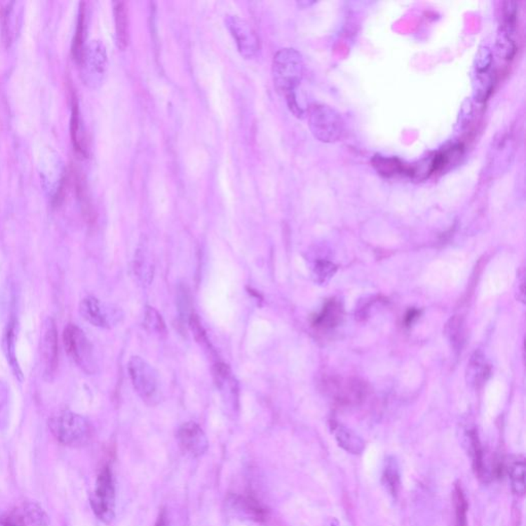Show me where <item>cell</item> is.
Segmentation results:
<instances>
[{
  "label": "cell",
  "mask_w": 526,
  "mask_h": 526,
  "mask_svg": "<svg viewBox=\"0 0 526 526\" xmlns=\"http://www.w3.org/2000/svg\"><path fill=\"white\" fill-rule=\"evenodd\" d=\"M304 64L302 54L294 48H283L275 55L273 79L275 87L287 98L295 96L304 77Z\"/></svg>",
  "instance_id": "6da1fadb"
},
{
  "label": "cell",
  "mask_w": 526,
  "mask_h": 526,
  "mask_svg": "<svg viewBox=\"0 0 526 526\" xmlns=\"http://www.w3.org/2000/svg\"><path fill=\"white\" fill-rule=\"evenodd\" d=\"M53 435L60 443L79 447L90 442L93 436L92 424L83 415L64 411L48 421Z\"/></svg>",
  "instance_id": "7a4b0ae2"
},
{
  "label": "cell",
  "mask_w": 526,
  "mask_h": 526,
  "mask_svg": "<svg viewBox=\"0 0 526 526\" xmlns=\"http://www.w3.org/2000/svg\"><path fill=\"white\" fill-rule=\"evenodd\" d=\"M128 372L137 395L148 405H156L161 401V391L156 369L147 360L134 356L128 363Z\"/></svg>",
  "instance_id": "3957f363"
},
{
  "label": "cell",
  "mask_w": 526,
  "mask_h": 526,
  "mask_svg": "<svg viewBox=\"0 0 526 526\" xmlns=\"http://www.w3.org/2000/svg\"><path fill=\"white\" fill-rule=\"evenodd\" d=\"M309 126L311 134L323 143L337 142L344 134V119L332 107L316 104L309 109Z\"/></svg>",
  "instance_id": "277c9868"
},
{
  "label": "cell",
  "mask_w": 526,
  "mask_h": 526,
  "mask_svg": "<svg viewBox=\"0 0 526 526\" xmlns=\"http://www.w3.org/2000/svg\"><path fill=\"white\" fill-rule=\"evenodd\" d=\"M63 342L68 356L77 366L88 375L97 371L94 348L83 330L74 324H68L64 329Z\"/></svg>",
  "instance_id": "5b68a950"
},
{
  "label": "cell",
  "mask_w": 526,
  "mask_h": 526,
  "mask_svg": "<svg viewBox=\"0 0 526 526\" xmlns=\"http://www.w3.org/2000/svg\"><path fill=\"white\" fill-rule=\"evenodd\" d=\"M79 313L90 325L101 329L119 326L125 316L121 307L101 302L95 296H87L81 300Z\"/></svg>",
  "instance_id": "8992f818"
},
{
  "label": "cell",
  "mask_w": 526,
  "mask_h": 526,
  "mask_svg": "<svg viewBox=\"0 0 526 526\" xmlns=\"http://www.w3.org/2000/svg\"><path fill=\"white\" fill-rule=\"evenodd\" d=\"M93 511L103 522H112L116 509V488L109 466H105L97 479L96 488L90 497Z\"/></svg>",
  "instance_id": "52a82bcc"
},
{
  "label": "cell",
  "mask_w": 526,
  "mask_h": 526,
  "mask_svg": "<svg viewBox=\"0 0 526 526\" xmlns=\"http://www.w3.org/2000/svg\"><path fill=\"white\" fill-rule=\"evenodd\" d=\"M225 24L236 41L240 54L246 59L254 58L259 50V39L248 22L236 15H229Z\"/></svg>",
  "instance_id": "ba28073f"
},
{
  "label": "cell",
  "mask_w": 526,
  "mask_h": 526,
  "mask_svg": "<svg viewBox=\"0 0 526 526\" xmlns=\"http://www.w3.org/2000/svg\"><path fill=\"white\" fill-rule=\"evenodd\" d=\"M213 377L223 404L229 410H236L238 407L240 398V389L236 375L224 362L217 361L213 366Z\"/></svg>",
  "instance_id": "9c48e42d"
},
{
  "label": "cell",
  "mask_w": 526,
  "mask_h": 526,
  "mask_svg": "<svg viewBox=\"0 0 526 526\" xmlns=\"http://www.w3.org/2000/svg\"><path fill=\"white\" fill-rule=\"evenodd\" d=\"M44 379L50 380L56 373L59 361L58 332L54 320H46L41 342Z\"/></svg>",
  "instance_id": "30bf717a"
},
{
  "label": "cell",
  "mask_w": 526,
  "mask_h": 526,
  "mask_svg": "<svg viewBox=\"0 0 526 526\" xmlns=\"http://www.w3.org/2000/svg\"><path fill=\"white\" fill-rule=\"evenodd\" d=\"M177 441L182 452L192 457H202L209 446L204 431L194 422L183 424L178 429Z\"/></svg>",
  "instance_id": "8fae6325"
},
{
  "label": "cell",
  "mask_w": 526,
  "mask_h": 526,
  "mask_svg": "<svg viewBox=\"0 0 526 526\" xmlns=\"http://www.w3.org/2000/svg\"><path fill=\"white\" fill-rule=\"evenodd\" d=\"M514 139L509 132L499 135L494 139L492 147L488 156V168L492 174L503 173L509 166H511L514 158Z\"/></svg>",
  "instance_id": "7c38bea8"
},
{
  "label": "cell",
  "mask_w": 526,
  "mask_h": 526,
  "mask_svg": "<svg viewBox=\"0 0 526 526\" xmlns=\"http://www.w3.org/2000/svg\"><path fill=\"white\" fill-rule=\"evenodd\" d=\"M329 391L333 395L335 401L342 405H356L361 403L367 395V386L361 380H333L329 382Z\"/></svg>",
  "instance_id": "4fadbf2b"
},
{
  "label": "cell",
  "mask_w": 526,
  "mask_h": 526,
  "mask_svg": "<svg viewBox=\"0 0 526 526\" xmlns=\"http://www.w3.org/2000/svg\"><path fill=\"white\" fill-rule=\"evenodd\" d=\"M330 429L338 445L351 454H361L365 450V442L348 426L337 421H330Z\"/></svg>",
  "instance_id": "5bb4252c"
},
{
  "label": "cell",
  "mask_w": 526,
  "mask_h": 526,
  "mask_svg": "<svg viewBox=\"0 0 526 526\" xmlns=\"http://www.w3.org/2000/svg\"><path fill=\"white\" fill-rule=\"evenodd\" d=\"M490 372H492V367L488 363L485 356L480 351H475L471 356L467 371H466V379H467L468 386L474 389L481 388L487 382Z\"/></svg>",
  "instance_id": "9a60e30c"
},
{
  "label": "cell",
  "mask_w": 526,
  "mask_h": 526,
  "mask_svg": "<svg viewBox=\"0 0 526 526\" xmlns=\"http://www.w3.org/2000/svg\"><path fill=\"white\" fill-rule=\"evenodd\" d=\"M342 319V306L337 299H330L325 304L321 311L313 318L311 324L321 331L332 330Z\"/></svg>",
  "instance_id": "2e32d148"
},
{
  "label": "cell",
  "mask_w": 526,
  "mask_h": 526,
  "mask_svg": "<svg viewBox=\"0 0 526 526\" xmlns=\"http://www.w3.org/2000/svg\"><path fill=\"white\" fill-rule=\"evenodd\" d=\"M229 503H231V508L245 518L251 519L257 522H262L267 519V511L252 497L234 496L231 497Z\"/></svg>",
  "instance_id": "e0dca14e"
},
{
  "label": "cell",
  "mask_w": 526,
  "mask_h": 526,
  "mask_svg": "<svg viewBox=\"0 0 526 526\" xmlns=\"http://www.w3.org/2000/svg\"><path fill=\"white\" fill-rule=\"evenodd\" d=\"M444 333L453 350L457 353L463 350L467 340V330L461 316L455 315L450 318L446 323Z\"/></svg>",
  "instance_id": "ac0fdd59"
},
{
  "label": "cell",
  "mask_w": 526,
  "mask_h": 526,
  "mask_svg": "<svg viewBox=\"0 0 526 526\" xmlns=\"http://www.w3.org/2000/svg\"><path fill=\"white\" fill-rule=\"evenodd\" d=\"M371 163H372L375 171H377L379 175L386 177V178H391V177L397 175L410 176V167L404 165V163H402L401 161L398 160V159L377 154V156H375V158L371 160Z\"/></svg>",
  "instance_id": "d6986e66"
},
{
  "label": "cell",
  "mask_w": 526,
  "mask_h": 526,
  "mask_svg": "<svg viewBox=\"0 0 526 526\" xmlns=\"http://www.w3.org/2000/svg\"><path fill=\"white\" fill-rule=\"evenodd\" d=\"M133 269L137 280L142 286L147 287L151 284L154 276V263L144 249L137 250Z\"/></svg>",
  "instance_id": "ffe728a7"
},
{
  "label": "cell",
  "mask_w": 526,
  "mask_h": 526,
  "mask_svg": "<svg viewBox=\"0 0 526 526\" xmlns=\"http://www.w3.org/2000/svg\"><path fill=\"white\" fill-rule=\"evenodd\" d=\"M88 58L83 57L81 63L83 61L88 62V69H90V74L94 76L93 79L95 81H100L101 76L105 72L106 62H107L105 48H104V46L100 43H94L88 48Z\"/></svg>",
  "instance_id": "44dd1931"
},
{
  "label": "cell",
  "mask_w": 526,
  "mask_h": 526,
  "mask_svg": "<svg viewBox=\"0 0 526 526\" xmlns=\"http://www.w3.org/2000/svg\"><path fill=\"white\" fill-rule=\"evenodd\" d=\"M382 483L391 496L394 497L398 496L400 487H401V475H400L399 464L395 457H388L384 461Z\"/></svg>",
  "instance_id": "7402d4cb"
},
{
  "label": "cell",
  "mask_w": 526,
  "mask_h": 526,
  "mask_svg": "<svg viewBox=\"0 0 526 526\" xmlns=\"http://www.w3.org/2000/svg\"><path fill=\"white\" fill-rule=\"evenodd\" d=\"M4 348L6 359L12 368L14 375L20 382L23 380V373L21 367L18 363L17 355H15V323L12 320L6 327L4 337Z\"/></svg>",
  "instance_id": "603a6c76"
},
{
  "label": "cell",
  "mask_w": 526,
  "mask_h": 526,
  "mask_svg": "<svg viewBox=\"0 0 526 526\" xmlns=\"http://www.w3.org/2000/svg\"><path fill=\"white\" fill-rule=\"evenodd\" d=\"M513 492L517 496L525 494V459L523 457H515L507 468Z\"/></svg>",
  "instance_id": "cb8c5ba5"
},
{
  "label": "cell",
  "mask_w": 526,
  "mask_h": 526,
  "mask_svg": "<svg viewBox=\"0 0 526 526\" xmlns=\"http://www.w3.org/2000/svg\"><path fill=\"white\" fill-rule=\"evenodd\" d=\"M494 79L492 72L475 74L473 79V98L477 103L488 100L494 90Z\"/></svg>",
  "instance_id": "d4e9b609"
},
{
  "label": "cell",
  "mask_w": 526,
  "mask_h": 526,
  "mask_svg": "<svg viewBox=\"0 0 526 526\" xmlns=\"http://www.w3.org/2000/svg\"><path fill=\"white\" fill-rule=\"evenodd\" d=\"M114 12L117 46L123 50L128 46V12L125 2H114Z\"/></svg>",
  "instance_id": "484cf974"
},
{
  "label": "cell",
  "mask_w": 526,
  "mask_h": 526,
  "mask_svg": "<svg viewBox=\"0 0 526 526\" xmlns=\"http://www.w3.org/2000/svg\"><path fill=\"white\" fill-rule=\"evenodd\" d=\"M467 437L475 472L478 475L479 478H486V477H488L487 468H486L485 461H484L483 446H481L480 441H479L476 430L468 431Z\"/></svg>",
  "instance_id": "4316f807"
},
{
  "label": "cell",
  "mask_w": 526,
  "mask_h": 526,
  "mask_svg": "<svg viewBox=\"0 0 526 526\" xmlns=\"http://www.w3.org/2000/svg\"><path fill=\"white\" fill-rule=\"evenodd\" d=\"M516 33L510 32L499 27L497 31L496 50L499 58L511 61L517 53V44L515 41Z\"/></svg>",
  "instance_id": "83f0119b"
},
{
  "label": "cell",
  "mask_w": 526,
  "mask_h": 526,
  "mask_svg": "<svg viewBox=\"0 0 526 526\" xmlns=\"http://www.w3.org/2000/svg\"><path fill=\"white\" fill-rule=\"evenodd\" d=\"M75 189H76L77 196L81 202V212L83 217L88 224H93L96 220V214H95L94 208L90 202V196H88L87 183L81 174L76 173L74 176Z\"/></svg>",
  "instance_id": "f1b7e54d"
},
{
  "label": "cell",
  "mask_w": 526,
  "mask_h": 526,
  "mask_svg": "<svg viewBox=\"0 0 526 526\" xmlns=\"http://www.w3.org/2000/svg\"><path fill=\"white\" fill-rule=\"evenodd\" d=\"M85 2H81L79 6V20H77L76 31L72 43V55L79 63H81L85 54L83 41H85Z\"/></svg>",
  "instance_id": "f546056e"
},
{
  "label": "cell",
  "mask_w": 526,
  "mask_h": 526,
  "mask_svg": "<svg viewBox=\"0 0 526 526\" xmlns=\"http://www.w3.org/2000/svg\"><path fill=\"white\" fill-rule=\"evenodd\" d=\"M452 499L454 505L455 526H468V501L459 484H455Z\"/></svg>",
  "instance_id": "4dcf8cb0"
},
{
  "label": "cell",
  "mask_w": 526,
  "mask_h": 526,
  "mask_svg": "<svg viewBox=\"0 0 526 526\" xmlns=\"http://www.w3.org/2000/svg\"><path fill=\"white\" fill-rule=\"evenodd\" d=\"M143 326L148 332L154 333V335H163L167 333V327H166L163 317L156 309L151 306H147L145 309Z\"/></svg>",
  "instance_id": "1f68e13d"
},
{
  "label": "cell",
  "mask_w": 526,
  "mask_h": 526,
  "mask_svg": "<svg viewBox=\"0 0 526 526\" xmlns=\"http://www.w3.org/2000/svg\"><path fill=\"white\" fill-rule=\"evenodd\" d=\"M79 110L76 99L72 98V119H70V135L75 150L81 156H87V148L83 145V141L79 137Z\"/></svg>",
  "instance_id": "d6a6232c"
},
{
  "label": "cell",
  "mask_w": 526,
  "mask_h": 526,
  "mask_svg": "<svg viewBox=\"0 0 526 526\" xmlns=\"http://www.w3.org/2000/svg\"><path fill=\"white\" fill-rule=\"evenodd\" d=\"M28 525L30 526H48L50 523L48 515L41 509V506L34 503L24 505L22 509Z\"/></svg>",
  "instance_id": "836d02e7"
},
{
  "label": "cell",
  "mask_w": 526,
  "mask_h": 526,
  "mask_svg": "<svg viewBox=\"0 0 526 526\" xmlns=\"http://www.w3.org/2000/svg\"><path fill=\"white\" fill-rule=\"evenodd\" d=\"M492 60H494V55H492V48L487 46H481L477 50L474 59L475 74H484V72H490Z\"/></svg>",
  "instance_id": "e575fe53"
},
{
  "label": "cell",
  "mask_w": 526,
  "mask_h": 526,
  "mask_svg": "<svg viewBox=\"0 0 526 526\" xmlns=\"http://www.w3.org/2000/svg\"><path fill=\"white\" fill-rule=\"evenodd\" d=\"M189 325L196 342L201 344V346H203V349L209 351L210 355H212L213 350H212L211 344H210L209 338H208L207 333H205L204 327L202 326V323H201L198 316L192 313L189 319Z\"/></svg>",
  "instance_id": "d590c367"
},
{
  "label": "cell",
  "mask_w": 526,
  "mask_h": 526,
  "mask_svg": "<svg viewBox=\"0 0 526 526\" xmlns=\"http://www.w3.org/2000/svg\"><path fill=\"white\" fill-rule=\"evenodd\" d=\"M337 271V265L328 260H318L313 265V277L320 284L330 280Z\"/></svg>",
  "instance_id": "8d00e7d4"
},
{
  "label": "cell",
  "mask_w": 526,
  "mask_h": 526,
  "mask_svg": "<svg viewBox=\"0 0 526 526\" xmlns=\"http://www.w3.org/2000/svg\"><path fill=\"white\" fill-rule=\"evenodd\" d=\"M23 512L15 511L0 518V526H28Z\"/></svg>",
  "instance_id": "74e56055"
},
{
  "label": "cell",
  "mask_w": 526,
  "mask_h": 526,
  "mask_svg": "<svg viewBox=\"0 0 526 526\" xmlns=\"http://www.w3.org/2000/svg\"><path fill=\"white\" fill-rule=\"evenodd\" d=\"M66 187H67V177L62 179L58 191H57L56 196H54V200H53V205H54V207H59V205L63 203L64 198H65L66 196Z\"/></svg>",
  "instance_id": "f35d334b"
},
{
  "label": "cell",
  "mask_w": 526,
  "mask_h": 526,
  "mask_svg": "<svg viewBox=\"0 0 526 526\" xmlns=\"http://www.w3.org/2000/svg\"><path fill=\"white\" fill-rule=\"evenodd\" d=\"M472 102L470 100L465 101L463 104V107H461V116H459L461 123V126L464 127V126L468 125V117L472 116Z\"/></svg>",
  "instance_id": "ab89813d"
},
{
  "label": "cell",
  "mask_w": 526,
  "mask_h": 526,
  "mask_svg": "<svg viewBox=\"0 0 526 526\" xmlns=\"http://www.w3.org/2000/svg\"><path fill=\"white\" fill-rule=\"evenodd\" d=\"M419 315H421V311L419 309H410L406 313L405 318H404V324H405V326L410 327L419 317Z\"/></svg>",
  "instance_id": "60d3db41"
},
{
  "label": "cell",
  "mask_w": 526,
  "mask_h": 526,
  "mask_svg": "<svg viewBox=\"0 0 526 526\" xmlns=\"http://www.w3.org/2000/svg\"><path fill=\"white\" fill-rule=\"evenodd\" d=\"M156 526H169V519H168L167 511L165 509L161 510Z\"/></svg>",
  "instance_id": "b9f144b4"
},
{
  "label": "cell",
  "mask_w": 526,
  "mask_h": 526,
  "mask_svg": "<svg viewBox=\"0 0 526 526\" xmlns=\"http://www.w3.org/2000/svg\"><path fill=\"white\" fill-rule=\"evenodd\" d=\"M330 526H340L339 522H338V520L337 519H333L332 522H331Z\"/></svg>",
  "instance_id": "7bdbcfd3"
}]
</instances>
